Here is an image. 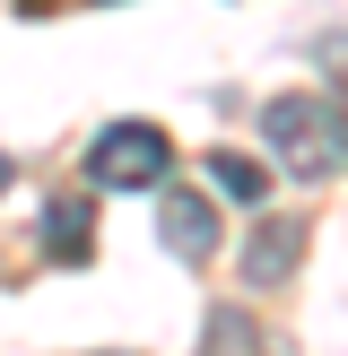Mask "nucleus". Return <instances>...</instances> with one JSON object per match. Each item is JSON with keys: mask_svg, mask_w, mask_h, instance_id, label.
<instances>
[{"mask_svg": "<svg viewBox=\"0 0 348 356\" xmlns=\"http://www.w3.org/2000/svg\"><path fill=\"white\" fill-rule=\"evenodd\" d=\"M104 356H122V348H104Z\"/></svg>", "mask_w": 348, "mask_h": 356, "instance_id": "obj_9", "label": "nucleus"}, {"mask_svg": "<svg viewBox=\"0 0 348 356\" xmlns=\"http://www.w3.org/2000/svg\"><path fill=\"white\" fill-rule=\"evenodd\" d=\"M0 191H9V156H0Z\"/></svg>", "mask_w": 348, "mask_h": 356, "instance_id": "obj_8", "label": "nucleus"}, {"mask_svg": "<svg viewBox=\"0 0 348 356\" xmlns=\"http://www.w3.org/2000/svg\"><path fill=\"white\" fill-rule=\"evenodd\" d=\"M261 139H270V156L296 183H331V174L348 165V113L331 96H305V87H287V96L261 104Z\"/></svg>", "mask_w": 348, "mask_h": 356, "instance_id": "obj_1", "label": "nucleus"}, {"mask_svg": "<svg viewBox=\"0 0 348 356\" xmlns=\"http://www.w3.org/2000/svg\"><path fill=\"white\" fill-rule=\"evenodd\" d=\"M87 174H96L104 191H157L174 174V139L157 131V122H104L96 148H87Z\"/></svg>", "mask_w": 348, "mask_h": 356, "instance_id": "obj_2", "label": "nucleus"}, {"mask_svg": "<svg viewBox=\"0 0 348 356\" xmlns=\"http://www.w3.org/2000/svg\"><path fill=\"white\" fill-rule=\"evenodd\" d=\"M87 226H96V191H52V209H44V252L61 261V270L87 261Z\"/></svg>", "mask_w": 348, "mask_h": 356, "instance_id": "obj_4", "label": "nucleus"}, {"mask_svg": "<svg viewBox=\"0 0 348 356\" xmlns=\"http://www.w3.org/2000/svg\"><path fill=\"white\" fill-rule=\"evenodd\" d=\"M157 243H166L174 261H209L218 252V209H209L200 191H166V200H157Z\"/></svg>", "mask_w": 348, "mask_h": 356, "instance_id": "obj_3", "label": "nucleus"}, {"mask_svg": "<svg viewBox=\"0 0 348 356\" xmlns=\"http://www.w3.org/2000/svg\"><path fill=\"white\" fill-rule=\"evenodd\" d=\"M296 252H305V218H270L244 243V278H253V287H278V278L296 270Z\"/></svg>", "mask_w": 348, "mask_h": 356, "instance_id": "obj_5", "label": "nucleus"}, {"mask_svg": "<svg viewBox=\"0 0 348 356\" xmlns=\"http://www.w3.org/2000/svg\"><path fill=\"white\" fill-rule=\"evenodd\" d=\"M200 356H253V322H244L235 305H218V313H209V339H200Z\"/></svg>", "mask_w": 348, "mask_h": 356, "instance_id": "obj_7", "label": "nucleus"}, {"mask_svg": "<svg viewBox=\"0 0 348 356\" xmlns=\"http://www.w3.org/2000/svg\"><path fill=\"white\" fill-rule=\"evenodd\" d=\"M209 183H218L235 209H261V200H270V165L244 156V148H209Z\"/></svg>", "mask_w": 348, "mask_h": 356, "instance_id": "obj_6", "label": "nucleus"}]
</instances>
